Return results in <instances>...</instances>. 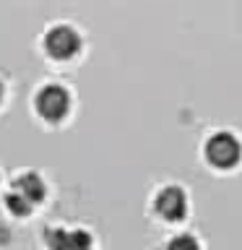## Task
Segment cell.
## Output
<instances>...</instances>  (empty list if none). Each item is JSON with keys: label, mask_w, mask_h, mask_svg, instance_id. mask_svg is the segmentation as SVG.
Returning <instances> with one entry per match:
<instances>
[{"label": "cell", "mask_w": 242, "mask_h": 250, "mask_svg": "<svg viewBox=\"0 0 242 250\" xmlns=\"http://www.w3.org/2000/svg\"><path fill=\"white\" fill-rule=\"evenodd\" d=\"M203 156L214 169H234L242 159V144L234 133H214L203 146Z\"/></svg>", "instance_id": "6da1fadb"}, {"label": "cell", "mask_w": 242, "mask_h": 250, "mask_svg": "<svg viewBox=\"0 0 242 250\" xmlns=\"http://www.w3.org/2000/svg\"><path fill=\"white\" fill-rule=\"evenodd\" d=\"M34 109L37 115L47 123H60L65 120L70 112V94L68 89H62L58 83H47L37 91L34 97Z\"/></svg>", "instance_id": "7a4b0ae2"}, {"label": "cell", "mask_w": 242, "mask_h": 250, "mask_svg": "<svg viewBox=\"0 0 242 250\" xmlns=\"http://www.w3.org/2000/svg\"><path fill=\"white\" fill-rule=\"evenodd\" d=\"M44 52L58 62L73 60L81 52V34L73 26H55L44 34Z\"/></svg>", "instance_id": "3957f363"}, {"label": "cell", "mask_w": 242, "mask_h": 250, "mask_svg": "<svg viewBox=\"0 0 242 250\" xmlns=\"http://www.w3.org/2000/svg\"><path fill=\"white\" fill-rule=\"evenodd\" d=\"M154 211H156V216L164 219V222H169V224L182 222V219L187 216V195H185V190L177 188V185L161 188V190L156 193V198H154Z\"/></svg>", "instance_id": "277c9868"}, {"label": "cell", "mask_w": 242, "mask_h": 250, "mask_svg": "<svg viewBox=\"0 0 242 250\" xmlns=\"http://www.w3.org/2000/svg\"><path fill=\"white\" fill-rule=\"evenodd\" d=\"M44 242L50 250H86L91 248V234L86 229L50 227V229H44Z\"/></svg>", "instance_id": "5b68a950"}, {"label": "cell", "mask_w": 242, "mask_h": 250, "mask_svg": "<svg viewBox=\"0 0 242 250\" xmlns=\"http://www.w3.org/2000/svg\"><path fill=\"white\" fill-rule=\"evenodd\" d=\"M13 190L21 193L23 198L31 201L34 206L47 198V185H44V180L39 177L37 172H23V175H19L13 180Z\"/></svg>", "instance_id": "8992f818"}, {"label": "cell", "mask_w": 242, "mask_h": 250, "mask_svg": "<svg viewBox=\"0 0 242 250\" xmlns=\"http://www.w3.org/2000/svg\"><path fill=\"white\" fill-rule=\"evenodd\" d=\"M5 208L11 211L13 216H29V214H31V208H34V203L26 201L21 193L11 190V193L5 195Z\"/></svg>", "instance_id": "52a82bcc"}, {"label": "cell", "mask_w": 242, "mask_h": 250, "mask_svg": "<svg viewBox=\"0 0 242 250\" xmlns=\"http://www.w3.org/2000/svg\"><path fill=\"white\" fill-rule=\"evenodd\" d=\"M167 250H201V242L193 234H177L167 242Z\"/></svg>", "instance_id": "ba28073f"}, {"label": "cell", "mask_w": 242, "mask_h": 250, "mask_svg": "<svg viewBox=\"0 0 242 250\" xmlns=\"http://www.w3.org/2000/svg\"><path fill=\"white\" fill-rule=\"evenodd\" d=\"M3 97H5V89H3V83H0V102H3Z\"/></svg>", "instance_id": "9c48e42d"}, {"label": "cell", "mask_w": 242, "mask_h": 250, "mask_svg": "<svg viewBox=\"0 0 242 250\" xmlns=\"http://www.w3.org/2000/svg\"><path fill=\"white\" fill-rule=\"evenodd\" d=\"M86 250H91V248H86Z\"/></svg>", "instance_id": "30bf717a"}]
</instances>
